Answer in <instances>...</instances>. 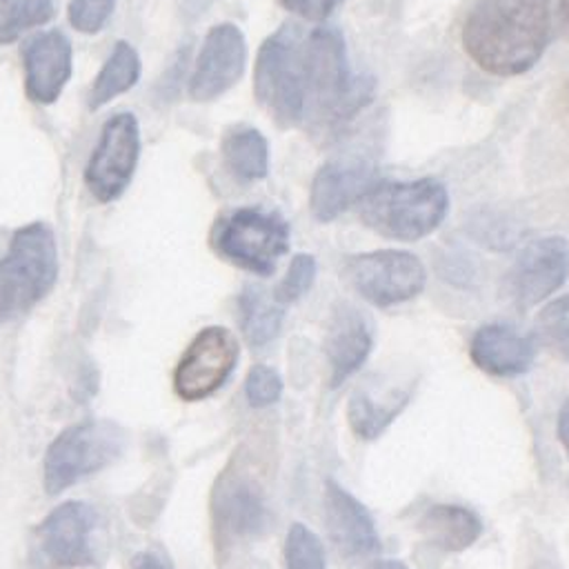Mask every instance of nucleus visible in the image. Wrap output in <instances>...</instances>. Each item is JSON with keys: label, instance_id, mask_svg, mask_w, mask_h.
I'll return each instance as SVG.
<instances>
[{"label": "nucleus", "instance_id": "f257e3e1", "mask_svg": "<svg viewBox=\"0 0 569 569\" xmlns=\"http://www.w3.org/2000/svg\"><path fill=\"white\" fill-rule=\"evenodd\" d=\"M549 38V0H478L460 29L465 53L482 71L500 78L529 71Z\"/></svg>", "mask_w": 569, "mask_h": 569}, {"label": "nucleus", "instance_id": "f03ea898", "mask_svg": "<svg viewBox=\"0 0 569 569\" xmlns=\"http://www.w3.org/2000/svg\"><path fill=\"white\" fill-rule=\"evenodd\" d=\"M307 120L336 127L353 118L373 96V80L353 76L347 60L345 38L333 27H316L305 33Z\"/></svg>", "mask_w": 569, "mask_h": 569}, {"label": "nucleus", "instance_id": "7ed1b4c3", "mask_svg": "<svg viewBox=\"0 0 569 569\" xmlns=\"http://www.w3.org/2000/svg\"><path fill=\"white\" fill-rule=\"evenodd\" d=\"M449 211V191L436 178L380 182L358 202L365 227L382 238L416 242L433 233Z\"/></svg>", "mask_w": 569, "mask_h": 569}, {"label": "nucleus", "instance_id": "20e7f679", "mask_svg": "<svg viewBox=\"0 0 569 569\" xmlns=\"http://www.w3.org/2000/svg\"><path fill=\"white\" fill-rule=\"evenodd\" d=\"M305 33L291 24L264 38L253 67L256 102L282 127L307 122V80H305Z\"/></svg>", "mask_w": 569, "mask_h": 569}, {"label": "nucleus", "instance_id": "39448f33", "mask_svg": "<svg viewBox=\"0 0 569 569\" xmlns=\"http://www.w3.org/2000/svg\"><path fill=\"white\" fill-rule=\"evenodd\" d=\"M58 244L44 222L20 227L0 258V325L20 318L56 284Z\"/></svg>", "mask_w": 569, "mask_h": 569}, {"label": "nucleus", "instance_id": "423d86ee", "mask_svg": "<svg viewBox=\"0 0 569 569\" xmlns=\"http://www.w3.org/2000/svg\"><path fill=\"white\" fill-rule=\"evenodd\" d=\"M289 238V222L278 211L242 207L216 222L211 247L227 262L267 278L287 253Z\"/></svg>", "mask_w": 569, "mask_h": 569}, {"label": "nucleus", "instance_id": "0eeeda50", "mask_svg": "<svg viewBox=\"0 0 569 569\" xmlns=\"http://www.w3.org/2000/svg\"><path fill=\"white\" fill-rule=\"evenodd\" d=\"M124 449V433L111 420H82L67 427L44 453V489L60 493L104 469Z\"/></svg>", "mask_w": 569, "mask_h": 569}, {"label": "nucleus", "instance_id": "6e6552de", "mask_svg": "<svg viewBox=\"0 0 569 569\" xmlns=\"http://www.w3.org/2000/svg\"><path fill=\"white\" fill-rule=\"evenodd\" d=\"M349 284L376 307H393L422 293L427 269L418 256L400 249H378L349 256L345 262Z\"/></svg>", "mask_w": 569, "mask_h": 569}, {"label": "nucleus", "instance_id": "1a4fd4ad", "mask_svg": "<svg viewBox=\"0 0 569 569\" xmlns=\"http://www.w3.org/2000/svg\"><path fill=\"white\" fill-rule=\"evenodd\" d=\"M569 276V242L560 236L531 240L502 278V293L518 309L540 305L558 291Z\"/></svg>", "mask_w": 569, "mask_h": 569}, {"label": "nucleus", "instance_id": "9d476101", "mask_svg": "<svg viewBox=\"0 0 569 569\" xmlns=\"http://www.w3.org/2000/svg\"><path fill=\"white\" fill-rule=\"evenodd\" d=\"M140 156V131L133 113L111 116L89 158L84 182L100 202L116 200L129 184Z\"/></svg>", "mask_w": 569, "mask_h": 569}, {"label": "nucleus", "instance_id": "9b49d317", "mask_svg": "<svg viewBox=\"0 0 569 569\" xmlns=\"http://www.w3.org/2000/svg\"><path fill=\"white\" fill-rule=\"evenodd\" d=\"M238 340L224 327H204L187 347L173 371V389L182 400H202L218 391L238 362Z\"/></svg>", "mask_w": 569, "mask_h": 569}, {"label": "nucleus", "instance_id": "f8f14e48", "mask_svg": "<svg viewBox=\"0 0 569 569\" xmlns=\"http://www.w3.org/2000/svg\"><path fill=\"white\" fill-rule=\"evenodd\" d=\"M96 511L80 500L58 505L36 529L33 558L40 567L62 569L89 565Z\"/></svg>", "mask_w": 569, "mask_h": 569}, {"label": "nucleus", "instance_id": "ddd939ff", "mask_svg": "<svg viewBox=\"0 0 569 569\" xmlns=\"http://www.w3.org/2000/svg\"><path fill=\"white\" fill-rule=\"evenodd\" d=\"M376 162L367 153H340L327 160L311 180L309 211L318 222H331L373 187Z\"/></svg>", "mask_w": 569, "mask_h": 569}, {"label": "nucleus", "instance_id": "4468645a", "mask_svg": "<svg viewBox=\"0 0 569 569\" xmlns=\"http://www.w3.org/2000/svg\"><path fill=\"white\" fill-rule=\"evenodd\" d=\"M244 62V33L231 22L216 24L202 40L193 73L189 78V96L198 102L222 96L242 78Z\"/></svg>", "mask_w": 569, "mask_h": 569}, {"label": "nucleus", "instance_id": "2eb2a0df", "mask_svg": "<svg viewBox=\"0 0 569 569\" xmlns=\"http://www.w3.org/2000/svg\"><path fill=\"white\" fill-rule=\"evenodd\" d=\"M325 525L336 549L347 558L380 551V538L367 507L333 478L325 482Z\"/></svg>", "mask_w": 569, "mask_h": 569}, {"label": "nucleus", "instance_id": "dca6fc26", "mask_svg": "<svg viewBox=\"0 0 569 569\" xmlns=\"http://www.w3.org/2000/svg\"><path fill=\"white\" fill-rule=\"evenodd\" d=\"M22 62L27 96L33 102L51 104L71 78V42L62 31H44L24 44Z\"/></svg>", "mask_w": 569, "mask_h": 569}, {"label": "nucleus", "instance_id": "f3484780", "mask_svg": "<svg viewBox=\"0 0 569 569\" xmlns=\"http://www.w3.org/2000/svg\"><path fill=\"white\" fill-rule=\"evenodd\" d=\"M469 358L489 376L513 378L531 367L536 358V342L531 336H525L509 325L491 322L482 325L471 336Z\"/></svg>", "mask_w": 569, "mask_h": 569}, {"label": "nucleus", "instance_id": "a211bd4d", "mask_svg": "<svg viewBox=\"0 0 569 569\" xmlns=\"http://www.w3.org/2000/svg\"><path fill=\"white\" fill-rule=\"evenodd\" d=\"M373 347L371 320L353 305H338L329 320L325 353L331 371V385H342L362 367Z\"/></svg>", "mask_w": 569, "mask_h": 569}, {"label": "nucleus", "instance_id": "6ab92c4d", "mask_svg": "<svg viewBox=\"0 0 569 569\" xmlns=\"http://www.w3.org/2000/svg\"><path fill=\"white\" fill-rule=\"evenodd\" d=\"M213 518L224 536L244 538L260 533L267 511L258 487L240 476L222 478L213 493Z\"/></svg>", "mask_w": 569, "mask_h": 569}, {"label": "nucleus", "instance_id": "aec40b11", "mask_svg": "<svg viewBox=\"0 0 569 569\" xmlns=\"http://www.w3.org/2000/svg\"><path fill=\"white\" fill-rule=\"evenodd\" d=\"M422 533L445 551H462L482 533L480 518L460 505H433L422 513Z\"/></svg>", "mask_w": 569, "mask_h": 569}, {"label": "nucleus", "instance_id": "412c9836", "mask_svg": "<svg viewBox=\"0 0 569 569\" xmlns=\"http://www.w3.org/2000/svg\"><path fill=\"white\" fill-rule=\"evenodd\" d=\"M224 167L242 182L262 180L269 171V142L253 127H233L222 138Z\"/></svg>", "mask_w": 569, "mask_h": 569}, {"label": "nucleus", "instance_id": "4be33fe9", "mask_svg": "<svg viewBox=\"0 0 569 569\" xmlns=\"http://www.w3.org/2000/svg\"><path fill=\"white\" fill-rule=\"evenodd\" d=\"M409 398V391L405 389H391L380 400L369 389H356L347 405V420L356 436L371 440L378 438L389 422L402 411L405 402Z\"/></svg>", "mask_w": 569, "mask_h": 569}, {"label": "nucleus", "instance_id": "5701e85b", "mask_svg": "<svg viewBox=\"0 0 569 569\" xmlns=\"http://www.w3.org/2000/svg\"><path fill=\"white\" fill-rule=\"evenodd\" d=\"M238 309L242 333L251 347H264L278 336L284 318V307H280L273 296L267 298L260 287L247 284L240 291Z\"/></svg>", "mask_w": 569, "mask_h": 569}, {"label": "nucleus", "instance_id": "b1692460", "mask_svg": "<svg viewBox=\"0 0 569 569\" xmlns=\"http://www.w3.org/2000/svg\"><path fill=\"white\" fill-rule=\"evenodd\" d=\"M140 76V58L136 49L120 40L113 44L107 62L102 64L100 73L93 80V87L89 91V107L98 109L107 102H111L116 96L129 91Z\"/></svg>", "mask_w": 569, "mask_h": 569}, {"label": "nucleus", "instance_id": "393cba45", "mask_svg": "<svg viewBox=\"0 0 569 569\" xmlns=\"http://www.w3.org/2000/svg\"><path fill=\"white\" fill-rule=\"evenodd\" d=\"M53 13V0H0V44H9L24 31L49 22Z\"/></svg>", "mask_w": 569, "mask_h": 569}, {"label": "nucleus", "instance_id": "a878e982", "mask_svg": "<svg viewBox=\"0 0 569 569\" xmlns=\"http://www.w3.org/2000/svg\"><path fill=\"white\" fill-rule=\"evenodd\" d=\"M536 336L556 358L569 362V293L547 302L538 311Z\"/></svg>", "mask_w": 569, "mask_h": 569}, {"label": "nucleus", "instance_id": "bb28decb", "mask_svg": "<svg viewBox=\"0 0 569 569\" xmlns=\"http://www.w3.org/2000/svg\"><path fill=\"white\" fill-rule=\"evenodd\" d=\"M284 567L287 569H327L325 547L320 538L302 522H293L284 540Z\"/></svg>", "mask_w": 569, "mask_h": 569}, {"label": "nucleus", "instance_id": "cd10ccee", "mask_svg": "<svg viewBox=\"0 0 569 569\" xmlns=\"http://www.w3.org/2000/svg\"><path fill=\"white\" fill-rule=\"evenodd\" d=\"M316 258L311 253H296L282 276V280L273 289V300L280 307H287L296 300H300L313 284L316 280Z\"/></svg>", "mask_w": 569, "mask_h": 569}, {"label": "nucleus", "instance_id": "c85d7f7f", "mask_svg": "<svg viewBox=\"0 0 569 569\" xmlns=\"http://www.w3.org/2000/svg\"><path fill=\"white\" fill-rule=\"evenodd\" d=\"M282 393L280 373L273 367L256 365L249 369L244 380V396L251 407H269Z\"/></svg>", "mask_w": 569, "mask_h": 569}, {"label": "nucleus", "instance_id": "c756f323", "mask_svg": "<svg viewBox=\"0 0 569 569\" xmlns=\"http://www.w3.org/2000/svg\"><path fill=\"white\" fill-rule=\"evenodd\" d=\"M116 0H71L69 22L80 33H96L111 18Z\"/></svg>", "mask_w": 569, "mask_h": 569}, {"label": "nucleus", "instance_id": "7c9ffc66", "mask_svg": "<svg viewBox=\"0 0 569 569\" xmlns=\"http://www.w3.org/2000/svg\"><path fill=\"white\" fill-rule=\"evenodd\" d=\"M278 2L287 11L300 16L302 20H309V22L327 20L342 4V0H278Z\"/></svg>", "mask_w": 569, "mask_h": 569}, {"label": "nucleus", "instance_id": "2f4dec72", "mask_svg": "<svg viewBox=\"0 0 569 569\" xmlns=\"http://www.w3.org/2000/svg\"><path fill=\"white\" fill-rule=\"evenodd\" d=\"M131 569H171V565L156 551H140L133 558Z\"/></svg>", "mask_w": 569, "mask_h": 569}, {"label": "nucleus", "instance_id": "473e14b6", "mask_svg": "<svg viewBox=\"0 0 569 569\" xmlns=\"http://www.w3.org/2000/svg\"><path fill=\"white\" fill-rule=\"evenodd\" d=\"M558 438L569 456V400L562 405V409L558 413Z\"/></svg>", "mask_w": 569, "mask_h": 569}, {"label": "nucleus", "instance_id": "72a5a7b5", "mask_svg": "<svg viewBox=\"0 0 569 569\" xmlns=\"http://www.w3.org/2000/svg\"><path fill=\"white\" fill-rule=\"evenodd\" d=\"M558 22H560L562 31L569 36V0L558 2Z\"/></svg>", "mask_w": 569, "mask_h": 569}, {"label": "nucleus", "instance_id": "f704fd0d", "mask_svg": "<svg viewBox=\"0 0 569 569\" xmlns=\"http://www.w3.org/2000/svg\"><path fill=\"white\" fill-rule=\"evenodd\" d=\"M369 569H407V565L400 560H380V562L371 565Z\"/></svg>", "mask_w": 569, "mask_h": 569}]
</instances>
